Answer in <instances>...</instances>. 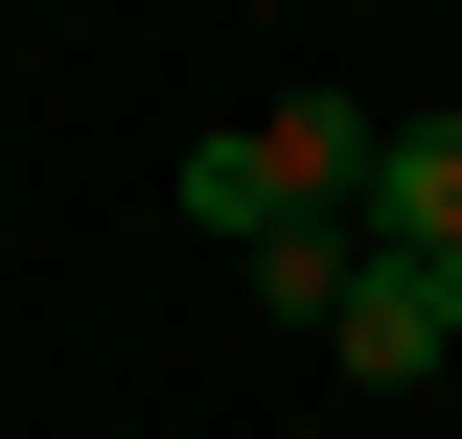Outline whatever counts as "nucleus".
Masks as SVG:
<instances>
[{
    "label": "nucleus",
    "mask_w": 462,
    "mask_h": 439,
    "mask_svg": "<svg viewBox=\"0 0 462 439\" xmlns=\"http://www.w3.org/2000/svg\"><path fill=\"white\" fill-rule=\"evenodd\" d=\"M370 139H393V116H346V93H278V116H254V185H278L300 231H346V209H370Z\"/></svg>",
    "instance_id": "obj_2"
},
{
    "label": "nucleus",
    "mask_w": 462,
    "mask_h": 439,
    "mask_svg": "<svg viewBox=\"0 0 462 439\" xmlns=\"http://www.w3.org/2000/svg\"><path fill=\"white\" fill-rule=\"evenodd\" d=\"M185 209H208V231H231V255H254V231H300V209H278V185H254V139H185Z\"/></svg>",
    "instance_id": "obj_4"
},
{
    "label": "nucleus",
    "mask_w": 462,
    "mask_h": 439,
    "mask_svg": "<svg viewBox=\"0 0 462 439\" xmlns=\"http://www.w3.org/2000/svg\"><path fill=\"white\" fill-rule=\"evenodd\" d=\"M416 277H439V370H462V255H416Z\"/></svg>",
    "instance_id": "obj_5"
},
{
    "label": "nucleus",
    "mask_w": 462,
    "mask_h": 439,
    "mask_svg": "<svg viewBox=\"0 0 462 439\" xmlns=\"http://www.w3.org/2000/svg\"><path fill=\"white\" fill-rule=\"evenodd\" d=\"M370 255H462V116H393V139H370Z\"/></svg>",
    "instance_id": "obj_3"
},
{
    "label": "nucleus",
    "mask_w": 462,
    "mask_h": 439,
    "mask_svg": "<svg viewBox=\"0 0 462 439\" xmlns=\"http://www.w3.org/2000/svg\"><path fill=\"white\" fill-rule=\"evenodd\" d=\"M324 370H370V393H416V370H439V277L346 231V301H324Z\"/></svg>",
    "instance_id": "obj_1"
}]
</instances>
